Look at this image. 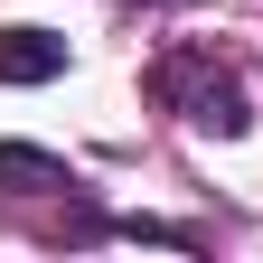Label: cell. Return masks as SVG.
Wrapping results in <instances>:
<instances>
[{
  "mask_svg": "<svg viewBox=\"0 0 263 263\" xmlns=\"http://www.w3.org/2000/svg\"><path fill=\"white\" fill-rule=\"evenodd\" d=\"M151 94L160 104H179L197 132H216V141H235V132L254 122V104H245V85L226 76L216 57H197V47H179V57H160L151 66Z\"/></svg>",
  "mask_w": 263,
  "mask_h": 263,
  "instance_id": "obj_1",
  "label": "cell"
},
{
  "mask_svg": "<svg viewBox=\"0 0 263 263\" xmlns=\"http://www.w3.org/2000/svg\"><path fill=\"white\" fill-rule=\"evenodd\" d=\"M47 76H66L57 28H0V85H47Z\"/></svg>",
  "mask_w": 263,
  "mask_h": 263,
  "instance_id": "obj_2",
  "label": "cell"
},
{
  "mask_svg": "<svg viewBox=\"0 0 263 263\" xmlns=\"http://www.w3.org/2000/svg\"><path fill=\"white\" fill-rule=\"evenodd\" d=\"M0 188L10 197H57V188H85L66 160H47V151H28V141H0Z\"/></svg>",
  "mask_w": 263,
  "mask_h": 263,
  "instance_id": "obj_3",
  "label": "cell"
}]
</instances>
